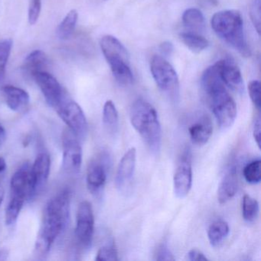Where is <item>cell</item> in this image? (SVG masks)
Wrapping results in <instances>:
<instances>
[{
	"label": "cell",
	"mask_w": 261,
	"mask_h": 261,
	"mask_svg": "<svg viewBox=\"0 0 261 261\" xmlns=\"http://www.w3.org/2000/svg\"><path fill=\"white\" fill-rule=\"evenodd\" d=\"M201 88L220 128L231 127L237 118V105L221 79L218 62L204 70Z\"/></svg>",
	"instance_id": "1"
},
{
	"label": "cell",
	"mask_w": 261,
	"mask_h": 261,
	"mask_svg": "<svg viewBox=\"0 0 261 261\" xmlns=\"http://www.w3.org/2000/svg\"><path fill=\"white\" fill-rule=\"evenodd\" d=\"M71 197L69 190H63L47 204L35 246L37 256H46L58 237L66 228L70 218Z\"/></svg>",
	"instance_id": "2"
},
{
	"label": "cell",
	"mask_w": 261,
	"mask_h": 261,
	"mask_svg": "<svg viewBox=\"0 0 261 261\" xmlns=\"http://www.w3.org/2000/svg\"><path fill=\"white\" fill-rule=\"evenodd\" d=\"M130 122L149 150L153 154L162 147V128L158 113L153 106L143 99H138L130 108Z\"/></svg>",
	"instance_id": "3"
},
{
	"label": "cell",
	"mask_w": 261,
	"mask_h": 261,
	"mask_svg": "<svg viewBox=\"0 0 261 261\" xmlns=\"http://www.w3.org/2000/svg\"><path fill=\"white\" fill-rule=\"evenodd\" d=\"M211 25L215 34L242 57L251 56L244 33V21L238 10H222L215 13Z\"/></svg>",
	"instance_id": "4"
},
{
	"label": "cell",
	"mask_w": 261,
	"mask_h": 261,
	"mask_svg": "<svg viewBox=\"0 0 261 261\" xmlns=\"http://www.w3.org/2000/svg\"><path fill=\"white\" fill-rule=\"evenodd\" d=\"M100 46L115 80L123 86L132 85L134 74L124 45L117 38L108 35L100 39Z\"/></svg>",
	"instance_id": "5"
},
{
	"label": "cell",
	"mask_w": 261,
	"mask_h": 261,
	"mask_svg": "<svg viewBox=\"0 0 261 261\" xmlns=\"http://www.w3.org/2000/svg\"><path fill=\"white\" fill-rule=\"evenodd\" d=\"M150 71L160 91L173 102L179 100L178 74L172 65L163 56H154L150 61Z\"/></svg>",
	"instance_id": "6"
},
{
	"label": "cell",
	"mask_w": 261,
	"mask_h": 261,
	"mask_svg": "<svg viewBox=\"0 0 261 261\" xmlns=\"http://www.w3.org/2000/svg\"><path fill=\"white\" fill-rule=\"evenodd\" d=\"M56 110L60 118L66 123L68 129H71L79 140L85 138L88 134V122L85 113L79 103L65 98Z\"/></svg>",
	"instance_id": "7"
},
{
	"label": "cell",
	"mask_w": 261,
	"mask_h": 261,
	"mask_svg": "<svg viewBox=\"0 0 261 261\" xmlns=\"http://www.w3.org/2000/svg\"><path fill=\"white\" fill-rule=\"evenodd\" d=\"M62 169L68 174L77 173L82 167L83 152L79 139L68 128L62 134Z\"/></svg>",
	"instance_id": "8"
},
{
	"label": "cell",
	"mask_w": 261,
	"mask_h": 261,
	"mask_svg": "<svg viewBox=\"0 0 261 261\" xmlns=\"http://www.w3.org/2000/svg\"><path fill=\"white\" fill-rule=\"evenodd\" d=\"M111 164V156L106 152H100L91 160L87 170V185L91 193L99 195L103 191Z\"/></svg>",
	"instance_id": "9"
},
{
	"label": "cell",
	"mask_w": 261,
	"mask_h": 261,
	"mask_svg": "<svg viewBox=\"0 0 261 261\" xmlns=\"http://www.w3.org/2000/svg\"><path fill=\"white\" fill-rule=\"evenodd\" d=\"M76 218V238L82 247L89 248L92 244L94 232V212L89 201L80 203Z\"/></svg>",
	"instance_id": "10"
},
{
	"label": "cell",
	"mask_w": 261,
	"mask_h": 261,
	"mask_svg": "<svg viewBox=\"0 0 261 261\" xmlns=\"http://www.w3.org/2000/svg\"><path fill=\"white\" fill-rule=\"evenodd\" d=\"M136 163L137 149L135 147L129 148L122 157L116 174V187L119 192L123 195L129 193L132 189Z\"/></svg>",
	"instance_id": "11"
},
{
	"label": "cell",
	"mask_w": 261,
	"mask_h": 261,
	"mask_svg": "<svg viewBox=\"0 0 261 261\" xmlns=\"http://www.w3.org/2000/svg\"><path fill=\"white\" fill-rule=\"evenodd\" d=\"M33 79L50 107L56 109L65 100L62 86L53 74L46 71H39L33 76Z\"/></svg>",
	"instance_id": "12"
},
{
	"label": "cell",
	"mask_w": 261,
	"mask_h": 261,
	"mask_svg": "<svg viewBox=\"0 0 261 261\" xmlns=\"http://www.w3.org/2000/svg\"><path fill=\"white\" fill-rule=\"evenodd\" d=\"M192 186V166L189 152L180 158L173 177V189L175 196L183 198L189 195Z\"/></svg>",
	"instance_id": "13"
},
{
	"label": "cell",
	"mask_w": 261,
	"mask_h": 261,
	"mask_svg": "<svg viewBox=\"0 0 261 261\" xmlns=\"http://www.w3.org/2000/svg\"><path fill=\"white\" fill-rule=\"evenodd\" d=\"M11 195H19L30 199L34 195L32 166L30 163H23L13 174L10 181Z\"/></svg>",
	"instance_id": "14"
},
{
	"label": "cell",
	"mask_w": 261,
	"mask_h": 261,
	"mask_svg": "<svg viewBox=\"0 0 261 261\" xmlns=\"http://www.w3.org/2000/svg\"><path fill=\"white\" fill-rule=\"evenodd\" d=\"M218 64L221 79L225 86L234 92H244L242 74L236 62L231 59H224L218 62Z\"/></svg>",
	"instance_id": "15"
},
{
	"label": "cell",
	"mask_w": 261,
	"mask_h": 261,
	"mask_svg": "<svg viewBox=\"0 0 261 261\" xmlns=\"http://www.w3.org/2000/svg\"><path fill=\"white\" fill-rule=\"evenodd\" d=\"M51 169V159L46 152H41L32 166L34 195L42 192L46 186Z\"/></svg>",
	"instance_id": "16"
},
{
	"label": "cell",
	"mask_w": 261,
	"mask_h": 261,
	"mask_svg": "<svg viewBox=\"0 0 261 261\" xmlns=\"http://www.w3.org/2000/svg\"><path fill=\"white\" fill-rule=\"evenodd\" d=\"M7 106L15 112H24L30 105V94L22 88L7 85L3 88Z\"/></svg>",
	"instance_id": "17"
},
{
	"label": "cell",
	"mask_w": 261,
	"mask_h": 261,
	"mask_svg": "<svg viewBox=\"0 0 261 261\" xmlns=\"http://www.w3.org/2000/svg\"><path fill=\"white\" fill-rule=\"evenodd\" d=\"M238 189V172H237L236 168L232 166L226 172L218 186V202L222 204L230 201L236 195Z\"/></svg>",
	"instance_id": "18"
},
{
	"label": "cell",
	"mask_w": 261,
	"mask_h": 261,
	"mask_svg": "<svg viewBox=\"0 0 261 261\" xmlns=\"http://www.w3.org/2000/svg\"><path fill=\"white\" fill-rule=\"evenodd\" d=\"M213 132V126L210 119L203 117L189 127V136L194 144L203 146L208 142Z\"/></svg>",
	"instance_id": "19"
},
{
	"label": "cell",
	"mask_w": 261,
	"mask_h": 261,
	"mask_svg": "<svg viewBox=\"0 0 261 261\" xmlns=\"http://www.w3.org/2000/svg\"><path fill=\"white\" fill-rule=\"evenodd\" d=\"M48 64V58L45 53L41 50H35L25 58L22 69L25 74L33 77L36 73L45 71Z\"/></svg>",
	"instance_id": "20"
},
{
	"label": "cell",
	"mask_w": 261,
	"mask_h": 261,
	"mask_svg": "<svg viewBox=\"0 0 261 261\" xmlns=\"http://www.w3.org/2000/svg\"><path fill=\"white\" fill-rule=\"evenodd\" d=\"M182 24L188 31L201 34L205 29V19L201 10L189 8L183 13Z\"/></svg>",
	"instance_id": "21"
},
{
	"label": "cell",
	"mask_w": 261,
	"mask_h": 261,
	"mask_svg": "<svg viewBox=\"0 0 261 261\" xmlns=\"http://www.w3.org/2000/svg\"><path fill=\"white\" fill-rule=\"evenodd\" d=\"M103 123L107 132L115 137L119 132V114L117 108L112 100H108L103 109Z\"/></svg>",
	"instance_id": "22"
},
{
	"label": "cell",
	"mask_w": 261,
	"mask_h": 261,
	"mask_svg": "<svg viewBox=\"0 0 261 261\" xmlns=\"http://www.w3.org/2000/svg\"><path fill=\"white\" fill-rule=\"evenodd\" d=\"M179 38L184 45L195 53H200L209 46L208 40L199 33L186 31L180 33Z\"/></svg>",
	"instance_id": "23"
},
{
	"label": "cell",
	"mask_w": 261,
	"mask_h": 261,
	"mask_svg": "<svg viewBox=\"0 0 261 261\" xmlns=\"http://www.w3.org/2000/svg\"><path fill=\"white\" fill-rule=\"evenodd\" d=\"M230 228L226 221L219 220L212 223L207 230V238L211 245L214 247H219L228 236Z\"/></svg>",
	"instance_id": "24"
},
{
	"label": "cell",
	"mask_w": 261,
	"mask_h": 261,
	"mask_svg": "<svg viewBox=\"0 0 261 261\" xmlns=\"http://www.w3.org/2000/svg\"><path fill=\"white\" fill-rule=\"evenodd\" d=\"M79 20V13L76 10H71L67 13L63 20L59 24L57 29V36L62 40L69 39L75 30Z\"/></svg>",
	"instance_id": "25"
},
{
	"label": "cell",
	"mask_w": 261,
	"mask_h": 261,
	"mask_svg": "<svg viewBox=\"0 0 261 261\" xmlns=\"http://www.w3.org/2000/svg\"><path fill=\"white\" fill-rule=\"evenodd\" d=\"M25 201L27 199L23 197L11 195L6 210V224L7 225L13 226L16 224Z\"/></svg>",
	"instance_id": "26"
},
{
	"label": "cell",
	"mask_w": 261,
	"mask_h": 261,
	"mask_svg": "<svg viewBox=\"0 0 261 261\" xmlns=\"http://www.w3.org/2000/svg\"><path fill=\"white\" fill-rule=\"evenodd\" d=\"M259 214V203L255 198L248 195L242 198V216L244 221L252 223L257 218Z\"/></svg>",
	"instance_id": "27"
},
{
	"label": "cell",
	"mask_w": 261,
	"mask_h": 261,
	"mask_svg": "<svg viewBox=\"0 0 261 261\" xmlns=\"http://www.w3.org/2000/svg\"><path fill=\"white\" fill-rule=\"evenodd\" d=\"M244 178L250 184H258L261 181L260 160H253L244 168L243 171Z\"/></svg>",
	"instance_id": "28"
},
{
	"label": "cell",
	"mask_w": 261,
	"mask_h": 261,
	"mask_svg": "<svg viewBox=\"0 0 261 261\" xmlns=\"http://www.w3.org/2000/svg\"><path fill=\"white\" fill-rule=\"evenodd\" d=\"M13 48L12 39H6L0 42V82L5 77L7 62L10 59V53Z\"/></svg>",
	"instance_id": "29"
},
{
	"label": "cell",
	"mask_w": 261,
	"mask_h": 261,
	"mask_svg": "<svg viewBox=\"0 0 261 261\" xmlns=\"http://www.w3.org/2000/svg\"><path fill=\"white\" fill-rule=\"evenodd\" d=\"M96 260L116 261L118 260L117 248L114 241L108 242L99 249Z\"/></svg>",
	"instance_id": "30"
},
{
	"label": "cell",
	"mask_w": 261,
	"mask_h": 261,
	"mask_svg": "<svg viewBox=\"0 0 261 261\" xmlns=\"http://www.w3.org/2000/svg\"><path fill=\"white\" fill-rule=\"evenodd\" d=\"M250 20L258 35L261 31V0H252L249 6Z\"/></svg>",
	"instance_id": "31"
},
{
	"label": "cell",
	"mask_w": 261,
	"mask_h": 261,
	"mask_svg": "<svg viewBox=\"0 0 261 261\" xmlns=\"http://www.w3.org/2000/svg\"><path fill=\"white\" fill-rule=\"evenodd\" d=\"M248 92L250 100L258 111L260 110V83L259 81L253 80L249 83Z\"/></svg>",
	"instance_id": "32"
},
{
	"label": "cell",
	"mask_w": 261,
	"mask_h": 261,
	"mask_svg": "<svg viewBox=\"0 0 261 261\" xmlns=\"http://www.w3.org/2000/svg\"><path fill=\"white\" fill-rule=\"evenodd\" d=\"M42 10V0H31L29 8L28 19L30 25H36Z\"/></svg>",
	"instance_id": "33"
},
{
	"label": "cell",
	"mask_w": 261,
	"mask_h": 261,
	"mask_svg": "<svg viewBox=\"0 0 261 261\" xmlns=\"http://www.w3.org/2000/svg\"><path fill=\"white\" fill-rule=\"evenodd\" d=\"M155 259L156 260H175L173 253L171 251L169 247H168L166 243H163L156 250L155 254Z\"/></svg>",
	"instance_id": "34"
},
{
	"label": "cell",
	"mask_w": 261,
	"mask_h": 261,
	"mask_svg": "<svg viewBox=\"0 0 261 261\" xmlns=\"http://www.w3.org/2000/svg\"><path fill=\"white\" fill-rule=\"evenodd\" d=\"M188 259L191 261H207V256L197 249H192L187 254Z\"/></svg>",
	"instance_id": "35"
},
{
	"label": "cell",
	"mask_w": 261,
	"mask_h": 261,
	"mask_svg": "<svg viewBox=\"0 0 261 261\" xmlns=\"http://www.w3.org/2000/svg\"><path fill=\"white\" fill-rule=\"evenodd\" d=\"M260 135H261V123L260 117H258L254 122L253 129V136L255 142L257 145L259 149H260Z\"/></svg>",
	"instance_id": "36"
},
{
	"label": "cell",
	"mask_w": 261,
	"mask_h": 261,
	"mask_svg": "<svg viewBox=\"0 0 261 261\" xmlns=\"http://www.w3.org/2000/svg\"><path fill=\"white\" fill-rule=\"evenodd\" d=\"M160 50L162 55H163V57L169 56L172 55V51H173V45L171 42H164L160 45Z\"/></svg>",
	"instance_id": "37"
},
{
	"label": "cell",
	"mask_w": 261,
	"mask_h": 261,
	"mask_svg": "<svg viewBox=\"0 0 261 261\" xmlns=\"http://www.w3.org/2000/svg\"><path fill=\"white\" fill-rule=\"evenodd\" d=\"M7 169V163H6L5 160L2 157H0V173L6 170Z\"/></svg>",
	"instance_id": "38"
},
{
	"label": "cell",
	"mask_w": 261,
	"mask_h": 261,
	"mask_svg": "<svg viewBox=\"0 0 261 261\" xmlns=\"http://www.w3.org/2000/svg\"><path fill=\"white\" fill-rule=\"evenodd\" d=\"M6 138V131L2 125L0 124V144L4 141Z\"/></svg>",
	"instance_id": "39"
},
{
	"label": "cell",
	"mask_w": 261,
	"mask_h": 261,
	"mask_svg": "<svg viewBox=\"0 0 261 261\" xmlns=\"http://www.w3.org/2000/svg\"><path fill=\"white\" fill-rule=\"evenodd\" d=\"M4 198V189L3 186L0 185V205L2 204Z\"/></svg>",
	"instance_id": "40"
}]
</instances>
